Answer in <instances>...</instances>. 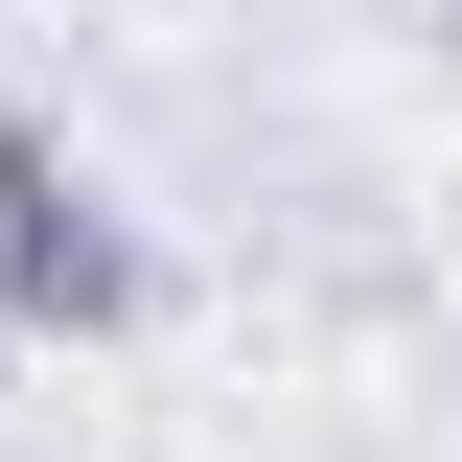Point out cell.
Listing matches in <instances>:
<instances>
[{
    "instance_id": "obj_1",
    "label": "cell",
    "mask_w": 462,
    "mask_h": 462,
    "mask_svg": "<svg viewBox=\"0 0 462 462\" xmlns=\"http://www.w3.org/2000/svg\"><path fill=\"white\" fill-rule=\"evenodd\" d=\"M162 300V254H139V208H116L93 162H69L47 116L0 93V346H116Z\"/></svg>"
}]
</instances>
